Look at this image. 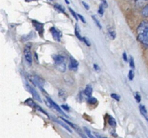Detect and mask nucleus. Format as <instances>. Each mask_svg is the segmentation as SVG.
Segmentation results:
<instances>
[{
  "mask_svg": "<svg viewBox=\"0 0 148 138\" xmlns=\"http://www.w3.org/2000/svg\"><path fill=\"white\" fill-rule=\"evenodd\" d=\"M137 39L143 46L148 48V20H143L137 28Z\"/></svg>",
  "mask_w": 148,
  "mask_h": 138,
  "instance_id": "f257e3e1",
  "label": "nucleus"
},
{
  "mask_svg": "<svg viewBox=\"0 0 148 138\" xmlns=\"http://www.w3.org/2000/svg\"><path fill=\"white\" fill-rule=\"evenodd\" d=\"M56 68L60 72H65L66 70V59L61 55H54L52 56Z\"/></svg>",
  "mask_w": 148,
  "mask_h": 138,
  "instance_id": "f03ea898",
  "label": "nucleus"
},
{
  "mask_svg": "<svg viewBox=\"0 0 148 138\" xmlns=\"http://www.w3.org/2000/svg\"><path fill=\"white\" fill-rule=\"evenodd\" d=\"M29 80L33 83V85H34L35 86H38L41 90L43 91V85L45 84L44 80L42 77H40L39 76L34 75V76H29Z\"/></svg>",
  "mask_w": 148,
  "mask_h": 138,
  "instance_id": "7ed1b4c3",
  "label": "nucleus"
},
{
  "mask_svg": "<svg viewBox=\"0 0 148 138\" xmlns=\"http://www.w3.org/2000/svg\"><path fill=\"white\" fill-rule=\"evenodd\" d=\"M45 102H46V104L47 105L48 107L50 108H52V109H54V110H56L57 112H59L60 114H61V115H66L64 114V112L61 110V108L57 105L54 101H53L51 98H49V97H47V100H45Z\"/></svg>",
  "mask_w": 148,
  "mask_h": 138,
  "instance_id": "20e7f679",
  "label": "nucleus"
},
{
  "mask_svg": "<svg viewBox=\"0 0 148 138\" xmlns=\"http://www.w3.org/2000/svg\"><path fill=\"white\" fill-rule=\"evenodd\" d=\"M24 55L26 62L29 65H31L33 62V57H32V53H31V47L29 45H26L24 49Z\"/></svg>",
  "mask_w": 148,
  "mask_h": 138,
  "instance_id": "39448f33",
  "label": "nucleus"
},
{
  "mask_svg": "<svg viewBox=\"0 0 148 138\" xmlns=\"http://www.w3.org/2000/svg\"><path fill=\"white\" fill-rule=\"evenodd\" d=\"M32 24H33V25L35 29L38 31V33L42 37L44 32L43 24H42V23L39 21H37V20H32Z\"/></svg>",
  "mask_w": 148,
  "mask_h": 138,
  "instance_id": "423d86ee",
  "label": "nucleus"
},
{
  "mask_svg": "<svg viewBox=\"0 0 148 138\" xmlns=\"http://www.w3.org/2000/svg\"><path fill=\"white\" fill-rule=\"evenodd\" d=\"M50 30H51V35H52L54 40L56 41V42H60L61 36H62L60 31L58 30L56 28L54 27V26H52V27L51 28Z\"/></svg>",
  "mask_w": 148,
  "mask_h": 138,
  "instance_id": "0eeeda50",
  "label": "nucleus"
},
{
  "mask_svg": "<svg viewBox=\"0 0 148 138\" xmlns=\"http://www.w3.org/2000/svg\"><path fill=\"white\" fill-rule=\"evenodd\" d=\"M26 89L29 90V92L31 94H32L33 98H34L35 100L38 101L39 102H42V99H41V98H40L39 94H38V93L37 91L35 90L34 88H33L32 86H30L29 85H26Z\"/></svg>",
  "mask_w": 148,
  "mask_h": 138,
  "instance_id": "6e6552de",
  "label": "nucleus"
},
{
  "mask_svg": "<svg viewBox=\"0 0 148 138\" xmlns=\"http://www.w3.org/2000/svg\"><path fill=\"white\" fill-rule=\"evenodd\" d=\"M78 62L73 57H70L69 64V68L70 71H77L78 68Z\"/></svg>",
  "mask_w": 148,
  "mask_h": 138,
  "instance_id": "1a4fd4ad",
  "label": "nucleus"
},
{
  "mask_svg": "<svg viewBox=\"0 0 148 138\" xmlns=\"http://www.w3.org/2000/svg\"><path fill=\"white\" fill-rule=\"evenodd\" d=\"M52 120L55 121L56 123H57L58 124H60L61 127H63V128H64V129L67 130V131H68L69 133H72V132H73V130L70 128L69 126V124H66V123L64 120L61 121L60 120H59V119H56V118H52Z\"/></svg>",
  "mask_w": 148,
  "mask_h": 138,
  "instance_id": "9d476101",
  "label": "nucleus"
},
{
  "mask_svg": "<svg viewBox=\"0 0 148 138\" xmlns=\"http://www.w3.org/2000/svg\"><path fill=\"white\" fill-rule=\"evenodd\" d=\"M92 93H93V88L90 85H87L85 90H84V94L86 95V97H91L92 96Z\"/></svg>",
  "mask_w": 148,
  "mask_h": 138,
  "instance_id": "9b49d317",
  "label": "nucleus"
},
{
  "mask_svg": "<svg viewBox=\"0 0 148 138\" xmlns=\"http://www.w3.org/2000/svg\"><path fill=\"white\" fill-rule=\"evenodd\" d=\"M75 35H76V37L78 38V40L82 41L83 38L81 36V32H80V29H79V26L77 24L75 25Z\"/></svg>",
  "mask_w": 148,
  "mask_h": 138,
  "instance_id": "f8f14e48",
  "label": "nucleus"
},
{
  "mask_svg": "<svg viewBox=\"0 0 148 138\" xmlns=\"http://www.w3.org/2000/svg\"><path fill=\"white\" fill-rule=\"evenodd\" d=\"M108 33L110 38L112 39V40H114V39L116 38V31L114 30L112 27H109L108 29Z\"/></svg>",
  "mask_w": 148,
  "mask_h": 138,
  "instance_id": "ddd939ff",
  "label": "nucleus"
},
{
  "mask_svg": "<svg viewBox=\"0 0 148 138\" xmlns=\"http://www.w3.org/2000/svg\"><path fill=\"white\" fill-rule=\"evenodd\" d=\"M58 95H59L60 98H61V100H63V101L66 100V98H67V94H66V92L64 90H63V89L59 90Z\"/></svg>",
  "mask_w": 148,
  "mask_h": 138,
  "instance_id": "4468645a",
  "label": "nucleus"
},
{
  "mask_svg": "<svg viewBox=\"0 0 148 138\" xmlns=\"http://www.w3.org/2000/svg\"><path fill=\"white\" fill-rule=\"evenodd\" d=\"M84 132H85L86 135L89 138H97L96 137H95V136L93 135V133H91V131L88 128H86V127L84 128Z\"/></svg>",
  "mask_w": 148,
  "mask_h": 138,
  "instance_id": "2eb2a0df",
  "label": "nucleus"
},
{
  "mask_svg": "<svg viewBox=\"0 0 148 138\" xmlns=\"http://www.w3.org/2000/svg\"><path fill=\"white\" fill-rule=\"evenodd\" d=\"M108 124L113 128H115L116 127V122L115 119L112 116H108Z\"/></svg>",
  "mask_w": 148,
  "mask_h": 138,
  "instance_id": "dca6fc26",
  "label": "nucleus"
},
{
  "mask_svg": "<svg viewBox=\"0 0 148 138\" xmlns=\"http://www.w3.org/2000/svg\"><path fill=\"white\" fill-rule=\"evenodd\" d=\"M142 16L143 17H148V4H147L145 7L143 8V9L142 10Z\"/></svg>",
  "mask_w": 148,
  "mask_h": 138,
  "instance_id": "f3484780",
  "label": "nucleus"
},
{
  "mask_svg": "<svg viewBox=\"0 0 148 138\" xmlns=\"http://www.w3.org/2000/svg\"><path fill=\"white\" fill-rule=\"evenodd\" d=\"M55 8L56 9L57 11H59L60 12H62V13H64V14H66L65 13V10H64V8L61 6V5L60 4H55Z\"/></svg>",
  "mask_w": 148,
  "mask_h": 138,
  "instance_id": "a211bd4d",
  "label": "nucleus"
},
{
  "mask_svg": "<svg viewBox=\"0 0 148 138\" xmlns=\"http://www.w3.org/2000/svg\"><path fill=\"white\" fill-rule=\"evenodd\" d=\"M87 102L89 104H91V105H95L98 102V101L95 98H94V97H89L87 99Z\"/></svg>",
  "mask_w": 148,
  "mask_h": 138,
  "instance_id": "6ab92c4d",
  "label": "nucleus"
},
{
  "mask_svg": "<svg viewBox=\"0 0 148 138\" xmlns=\"http://www.w3.org/2000/svg\"><path fill=\"white\" fill-rule=\"evenodd\" d=\"M69 11L70 13L72 14V16L75 18V20H79V17H78V16H77V14L75 12L73 9L71 8H69Z\"/></svg>",
  "mask_w": 148,
  "mask_h": 138,
  "instance_id": "aec40b11",
  "label": "nucleus"
},
{
  "mask_svg": "<svg viewBox=\"0 0 148 138\" xmlns=\"http://www.w3.org/2000/svg\"><path fill=\"white\" fill-rule=\"evenodd\" d=\"M92 18H93V20H94V22L95 23L96 26H97V27H99V29H102V25H101L100 22L99 21V20H98L95 16H92Z\"/></svg>",
  "mask_w": 148,
  "mask_h": 138,
  "instance_id": "412c9836",
  "label": "nucleus"
},
{
  "mask_svg": "<svg viewBox=\"0 0 148 138\" xmlns=\"http://www.w3.org/2000/svg\"><path fill=\"white\" fill-rule=\"evenodd\" d=\"M104 8H105L103 7V5L101 3L100 6H99V10H98V13L101 16L104 14Z\"/></svg>",
  "mask_w": 148,
  "mask_h": 138,
  "instance_id": "4be33fe9",
  "label": "nucleus"
},
{
  "mask_svg": "<svg viewBox=\"0 0 148 138\" xmlns=\"http://www.w3.org/2000/svg\"><path fill=\"white\" fill-rule=\"evenodd\" d=\"M134 98L135 100H136V102L139 103L140 102H141V100H142V98H141V95H140V94L138 92H136V93H135Z\"/></svg>",
  "mask_w": 148,
  "mask_h": 138,
  "instance_id": "5701e85b",
  "label": "nucleus"
},
{
  "mask_svg": "<svg viewBox=\"0 0 148 138\" xmlns=\"http://www.w3.org/2000/svg\"><path fill=\"white\" fill-rule=\"evenodd\" d=\"M128 77H129V80H130V81H133V80H134V72H133L132 70H130L129 74H128Z\"/></svg>",
  "mask_w": 148,
  "mask_h": 138,
  "instance_id": "b1692460",
  "label": "nucleus"
},
{
  "mask_svg": "<svg viewBox=\"0 0 148 138\" xmlns=\"http://www.w3.org/2000/svg\"><path fill=\"white\" fill-rule=\"evenodd\" d=\"M111 97H112L113 99L116 100V101H117V102H119V101L121 100V97L118 94H111Z\"/></svg>",
  "mask_w": 148,
  "mask_h": 138,
  "instance_id": "393cba45",
  "label": "nucleus"
},
{
  "mask_svg": "<svg viewBox=\"0 0 148 138\" xmlns=\"http://www.w3.org/2000/svg\"><path fill=\"white\" fill-rule=\"evenodd\" d=\"M130 65L131 68H135V64H134V58L131 56L130 57Z\"/></svg>",
  "mask_w": 148,
  "mask_h": 138,
  "instance_id": "a878e982",
  "label": "nucleus"
},
{
  "mask_svg": "<svg viewBox=\"0 0 148 138\" xmlns=\"http://www.w3.org/2000/svg\"><path fill=\"white\" fill-rule=\"evenodd\" d=\"M82 42H84V43L86 44V45L87 46H89V47L90 46V41L88 40L87 38H83Z\"/></svg>",
  "mask_w": 148,
  "mask_h": 138,
  "instance_id": "bb28decb",
  "label": "nucleus"
},
{
  "mask_svg": "<svg viewBox=\"0 0 148 138\" xmlns=\"http://www.w3.org/2000/svg\"><path fill=\"white\" fill-rule=\"evenodd\" d=\"M77 133H79V135H80V136H81V137H82V138H87V136L86 135V133L85 134L83 133L80 130V128H78V129L77 130Z\"/></svg>",
  "mask_w": 148,
  "mask_h": 138,
  "instance_id": "cd10ccee",
  "label": "nucleus"
},
{
  "mask_svg": "<svg viewBox=\"0 0 148 138\" xmlns=\"http://www.w3.org/2000/svg\"><path fill=\"white\" fill-rule=\"evenodd\" d=\"M61 107L63 108L65 111H70V108L68 106V105H66V104H64V105H62L61 106Z\"/></svg>",
  "mask_w": 148,
  "mask_h": 138,
  "instance_id": "c85d7f7f",
  "label": "nucleus"
},
{
  "mask_svg": "<svg viewBox=\"0 0 148 138\" xmlns=\"http://www.w3.org/2000/svg\"><path fill=\"white\" fill-rule=\"evenodd\" d=\"M101 3H102V4L103 5V7H104L105 8H107L108 7V3H107L106 0H101Z\"/></svg>",
  "mask_w": 148,
  "mask_h": 138,
  "instance_id": "c756f323",
  "label": "nucleus"
},
{
  "mask_svg": "<svg viewBox=\"0 0 148 138\" xmlns=\"http://www.w3.org/2000/svg\"><path fill=\"white\" fill-rule=\"evenodd\" d=\"M77 16H78L79 19H80V20H82L83 23H86V20H85V18L83 17L82 15H80V14H77Z\"/></svg>",
  "mask_w": 148,
  "mask_h": 138,
  "instance_id": "7c9ffc66",
  "label": "nucleus"
},
{
  "mask_svg": "<svg viewBox=\"0 0 148 138\" xmlns=\"http://www.w3.org/2000/svg\"><path fill=\"white\" fill-rule=\"evenodd\" d=\"M94 69L95 70L96 72H99L100 71V68L99 67V65L97 64H94Z\"/></svg>",
  "mask_w": 148,
  "mask_h": 138,
  "instance_id": "2f4dec72",
  "label": "nucleus"
},
{
  "mask_svg": "<svg viewBox=\"0 0 148 138\" xmlns=\"http://www.w3.org/2000/svg\"><path fill=\"white\" fill-rule=\"evenodd\" d=\"M122 56H123V59L125 60V62H127V61H128V58H127V55L125 52L123 53V55H122Z\"/></svg>",
  "mask_w": 148,
  "mask_h": 138,
  "instance_id": "473e14b6",
  "label": "nucleus"
},
{
  "mask_svg": "<svg viewBox=\"0 0 148 138\" xmlns=\"http://www.w3.org/2000/svg\"><path fill=\"white\" fill-rule=\"evenodd\" d=\"M82 4H83V6L85 7V8L86 9V10H89V9H90V7H89V5H88L87 3H86V2H82Z\"/></svg>",
  "mask_w": 148,
  "mask_h": 138,
  "instance_id": "72a5a7b5",
  "label": "nucleus"
},
{
  "mask_svg": "<svg viewBox=\"0 0 148 138\" xmlns=\"http://www.w3.org/2000/svg\"><path fill=\"white\" fill-rule=\"evenodd\" d=\"M95 137L97 138H107V137H102V136H100L99 133H95Z\"/></svg>",
  "mask_w": 148,
  "mask_h": 138,
  "instance_id": "f704fd0d",
  "label": "nucleus"
},
{
  "mask_svg": "<svg viewBox=\"0 0 148 138\" xmlns=\"http://www.w3.org/2000/svg\"><path fill=\"white\" fill-rule=\"evenodd\" d=\"M143 116L146 119V120L147 121V123H148V115H147V114H146V115H143Z\"/></svg>",
  "mask_w": 148,
  "mask_h": 138,
  "instance_id": "c9c22d12",
  "label": "nucleus"
},
{
  "mask_svg": "<svg viewBox=\"0 0 148 138\" xmlns=\"http://www.w3.org/2000/svg\"><path fill=\"white\" fill-rule=\"evenodd\" d=\"M65 2H66V3H67V4H69V2L68 0H65Z\"/></svg>",
  "mask_w": 148,
  "mask_h": 138,
  "instance_id": "e433bc0d",
  "label": "nucleus"
},
{
  "mask_svg": "<svg viewBox=\"0 0 148 138\" xmlns=\"http://www.w3.org/2000/svg\"><path fill=\"white\" fill-rule=\"evenodd\" d=\"M137 1H138V0H137ZM143 1H148V0H143Z\"/></svg>",
  "mask_w": 148,
  "mask_h": 138,
  "instance_id": "4c0bfd02",
  "label": "nucleus"
}]
</instances>
